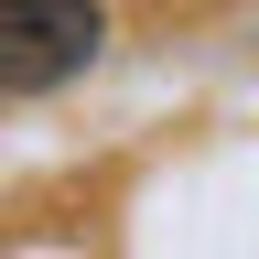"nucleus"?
Listing matches in <instances>:
<instances>
[{
    "mask_svg": "<svg viewBox=\"0 0 259 259\" xmlns=\"http://www.w3.org/2000/svg\"><path fill=\"white\" fill-rule=\"evenodd\" d=\"M108 54V11L97 0H0V97L76 87Z\"/></svg>",
    "mask_w": 259,
    "mask_h": 259,
    "instance_id": "nucleus-1",
    "label": "nucleus"
}]
</instances>
